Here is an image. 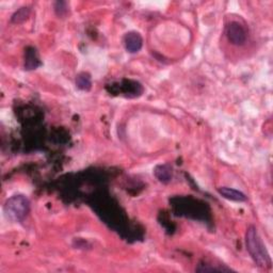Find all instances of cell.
Returning <instances> with one entry per match:
<instances>
[{
	"label": "cell",
	"instance_id": "obj_7",
	"mask_svg": "<svg viewBox=\"0 0 273 273\" xmlns=\"http://www.w3.org/2000/svg\"><path fill=\"white\" fill-rule=\"evenodd\" d=\"M75 83H76L77 88L81 91H90L92 88V78L89 73L83 72L78 74Z\"/></svg>",
	"mask_w": 273,
	"mask_h": 273
},
{
	"label": "cell",
	"instance_id": "obj_8",
	"mask_svg": "<svg viewBox=\"0 0 273 273\" xmlns=\"http://www.w3.org/2000/svg\"><path fill=\"white\" fill-rule=\"evenodd\" d=\"M31 13V10L29 9L28 7H21L17 11H15L14 14L11 17V21L13 22V24H21V22L26 21L29 16H30Z\"/></svg>",
	"mask_w": 273,
	"mask_h": 273
},
{
	"label": "cell",
	"instance_id": "obj_6",
	"mask_svg": "<svg viewBox=\"0 0 273 273\" xmlns=\"http://www.w3.org/2000/svg\"><path fill=\"white\" fill-rule=\"evenodd\" d=\"M154 174L156 178L162 184H169L173 178V169L170 165H159L155 168Z\"/></svg>",
	"mask_w": 273,
	"mask_h": 273
},
{
	"label": "cell",
	"instance_id": "obj_5",
	"mask_svg": "<svg viewBox=\"0 0 273 273\" xmlns=\"http://www.w3.org/2000/svg\"><path fill=\"white\" fill-rule=\"evenodd\" d=\"M218 193L223 196L224 199L230 200V201H234V202H246L247 201V195L241 192V191H238L236 189L233 188H229V187H219L217 189Z\"/></svg>",
	"mask_w": 273,
	"mask_h": 273
},
{
	"label": "cell",
	"instance_id": "obj_9",
	"mask_svg": "<svg viewBox=\"0 0 273 273\" xmlns=\"http://www.w3.org/2000/svg\"><path fill=\"white\" fill-rule=\"evenodd\" d=\"M40 65V61L36 50L33 48L26 52L25 58V69H36Z\"/></svg>",
	"mask_w": 273,
	"mask_h": 273
},
{
	"label": "cell",
	"instance_id": "obj_10",
	"mask_svg": "<svg viewBox=\"0 0 273 273\" xmlns=\"http://www.w3.org/2000/svg\"><path fill=\"white\" fill-rule=\"evenodd\" d=\"M196 272H214V271H219V272H230L233 271L231 268H228V267H222L220 265H209V264H202L197 266V268L195 269Z\"/></svg>",
	"mask_w": 273,
	"mask_h": 273
},
{
	"label": "cell",
	"instance_id": "obj_1",
	"mask_svg": "<svg viewBox=\"0 0 273 273\" xmlns=\"http://www.w3.org/2000/svg\"><path fill=\"white\" fill-rule=\"evenodd\" d=\"M246 247L250 256L258 267L263 269L271 268L272 261L270 255L258 234L257 229L253 225L249 226L246 231Z\"/></svg>",
	"mask_w": 273,
	"mask_h": 273
},
{
	"label": "cell",
	"instance_id": "obj_2",
	"mask_svg": "<svg viewBox=\"0 0 273 273\" xmlns=\"http://www.w3.org/2000/svg\"><path fill=\"white\" fill-rule=\"evenodd\" d=\"M30 211V201L27 196L17 194L11 196L3 205L4 216L12 222H21Z\"/></svg>",
	"mask_w": 273,
	"mask_h": 273
},
{
	"label": "cell",
	"instance_id": "obj_4",
	"mask_svg": "<svg viewBox=\"0 0 273 273\" xmlns=\"http://www.w3.org/2000/svg\"><path fill=\"white\" fill-rule=\"evenodd\" d=\"M125 49L130 54H136L140 51L143 46V39L141 34L137 31H129L124 36Z\"/></svg>",
	"mask_w": 273,
	"mask_h": 273
},
{
	"label": "cell",
	"instance_id": "obj_3",
	"mask_svg": "<svg viewBox=\"0 0 273 273\" xmlns=\"http://www.w3.org/2000/svg\"><path fill=\"white\" fill-rule=\"evenodd\" d=\"M225 34L230 43L235 46H242L247 42L248 33L246 28L238 21L229 22L225 27Z\"/></svg>",
	"mask_w": 273,
	"mask_h": 273
},
{
	"label": "cell",
	"instance_id": "obj_11",
	"mask_svg": "<svg viewBox=\"0 0 273 273\" xmlns=\"http://www.w3.org/2000/svg\"><path fill=\"white\" fill-rule=\"evenodd\" d=\"M54 8H55V12H56L57 16H59V17H64L68 13L67 2H65V1H57L55 3Z\"/></svg>",
	"mask_w": 273,
	"mask_h": 273
}]
</instances>
